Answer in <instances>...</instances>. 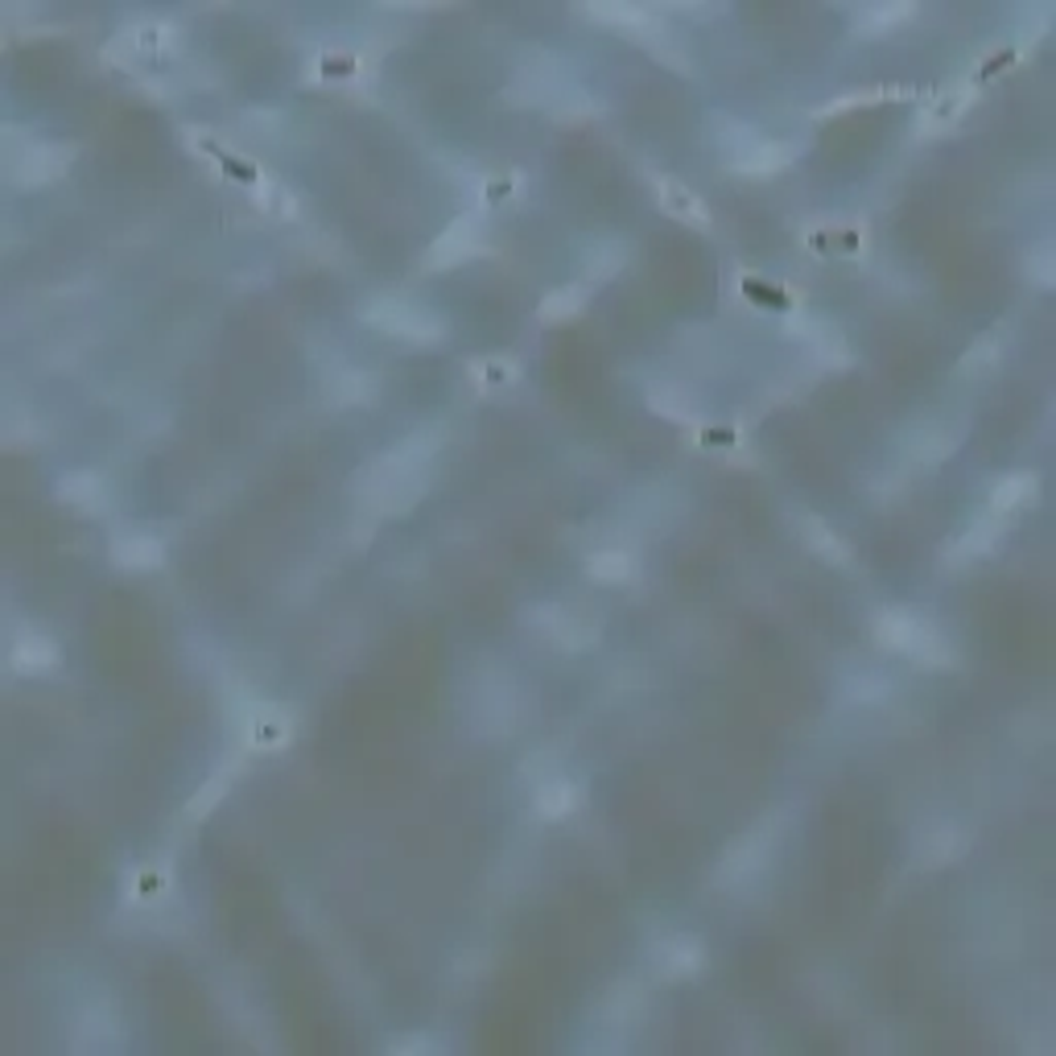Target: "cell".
<instances>
[{
    "label": "cell",
    "mask_w": 1056,
    "mask_h": 1056,
    "mask_svg": "<svg viewBox=\"0 0 1056 1056\" xmlns=\"http://www.w3.org/2000/svg\"><path fill=\"white\" fill-rule=\"evenodd\" d=\"M438 442H442L438 430H417L401 446L380 454L372 467L355 479L359 504L368 512H376V516L409 512L426 495V488H430V458L438 454Z\"/></svg>",
    "instance_id": "obj_1"
},
{
    "label": "cell",
    "mask_w": 1056,
    "mask_h": 1056,
    "mask_svg": "<svg viewBox=\"0 0 1056 1056\" xmlns=\"http://www.w3.org/2000/svg\"><path fill=\"white\" fill-rule=\"evenodd\" d=\"M875 640H880V648H887V652L908 656V661L929 665V668H949L954 661H958V656H954V644L941 636L937 627L917 619V615H908V611H883L880 619H875Z\"/></svg>",
    "instance_id": "obj_2"
},
{
    "label": "cell",
    "mask_w": 1056,
    "mask_h": 1056,
    "mask_svg": "<svg viewBox=\"0 0 1056 1056\" xmlns=\"http://www.w3.org/2000/svg\"><path fill=\"white\" fill-rule=\"evenodd\" d=\"M364 318L380 327L384 334H396V339H409V343H430V339H442V318L430 314L426 306H417L413 297L401 294H380L364 310Z\"/></svg>",
    "instance_id": "obj_3"
},
{
    "label": "cell",
    "mask_w": 1056,
    "mask_h": 1056,
    "mask_svg": "<svg viewBox=\"0 0 1056 1056\" xmlns=\"http://www.w3.org/2000/svg\"><path fill=\"white\" fill-rule=\"evenodd\" d=\"M71 161H75V149H71V145L38 140V145H25V149L9 161V177H13L17 186H25V191H34V186L59 182V177L71 170Z\"/></svg>",
    "instance_id": "obj_4"
},
{
    "label": "cell",
    "mask_w": 1056,
    "mask_h": 1056,
    "mask_svg": "<svg viewBox=\"0 0 1056 1056\" xmlns=\"http://www.w3.org/2000/svg\"><path fill=\"white\" fill-rule=\"evenodd\" d=\"M768 855H772V830L768 825H756V830H747L744 838L735 842L730 850L723 855V867H719V880L730 883V887H739V883H751L756 875H760L763 867H768Z\"/></svg>",
    "instance_id": "obj_5"
},
{
    "label": "cell",
    "mask_w": 1056,
    "mask_h": 1056,
    "mask_svg": "<svg viewBox=\"0 0 1056 1056\" xmlns=\"http://www.w3.org/2000/svg\"><path fill=\"white\" fill-rule=\"evenodd\" d=\"M479 248H483V232H479L475 219L463 216V219H454L451 228L433 240L430 253H426V265H430V269H454V265L470 260Z\"/></svg>",
    "instance_id": "obj_6"
},
{
    "label": "cell",
    "mask_w": 1056,
    "mask_h": 1056,
    "mask_svg": "<svg viewBox=\"0 0 1056 1056\" xmlns=\"http://www.w3.org/2000/svg\"><path fill=\"white\" fill-rule=\"evenodd\" d=\"M537 619L545 624V636L557 640L562 648L578 652V648H590L599 640V624L590 619L587 611H574V606H545L537 611Z\"/></svg>",
    "instance_id": "obj_7"
},
{
    "label": "cell",
    "mask_w": 1056,
    "mask_h": 1056,
    "mask_svg": "<svg viewBox=\"0 0 1056 1056\" xmlns=\"http://www.w3.org/2000/svg\"><path fill=\"white\" fill-rule=\"evenodd\" d=\"M793 157H797V149L793 145H784V140H763V137H747L739 149H735V170L747 177H772L781 174L784 165H793Z\"/></svg>",
    "instance_id": "obj_8"
},
{
    "label": "cell",
    "mask_w": 1056,
    "mask_h": 1056,
    "mask_svg": "<svg viewBox=\"0 0 1056 1056\" xmlns=\"http://www.w3.org/2000/svg\"><path fill=\"white\" fill-rule=\"evenodd\" d=\"M557 87H562V66H557V59H545V62L532 59L516 66L508 96L516 103H545V99L557 96Z\"/></svg>",
    "instance_id": "obj_9"
},
{
    "label": "cell",
    "mask_w": 1056,
    "mask_h": 1056,
    "mask_svg": "<svg viewBox=\"0 0 1056 1056\" xmlns=\"http://www.w3.org/2000/svg\"><path fill=\"white\" fill-rule=\"evenodd\" d=\"M112 562L120 569H157L165 562V541L154 532H124L112 541Z\"/></svg>",
    "instance_id": "obj_10"
},
{
    "label": "cell",
    "mask_w": 1056,
    "mask_h": 1056,
    "mask_svg": "<svg viewBox=\"0 0 1056 1056\" xmlns=\"http://www.w3.org/2000/svg\"><path fill=\"white\" fill-rule=\"evenodd\" d=\"M656 202H661V211H668L673 219H682V223H693V228H710V211H705V202L689 186H682L677 177H656Z\"/></svg>",
    "instance_id": "obj_11"
},
{
    "label": "cell",
    "mask_w": 1056,
    "mask_h": 1056,
    "mask_svg": "<svg viewBox=\"0 0 1056 1056\" xmlns=\"http://www.w3.org/2000/svg\"><path fill=\"white\" fill-rule=\"evenodd\" d=\"M702 970V945L689 937H665L656 945V974L668 982L689 979Z\"/></svg>",
    "instance_id": "obj_12"
},
{
    "label": "cell",
    "mask_w": 1056,
    "mask_h": 1056,
    "mask_svg": "<svg viewBox=\"0 0 1056 1056\" xmlns=\"http://www.w3.org/2000/svg\"><path fill=\"white\" fill-rule=\"evenodd\" d=\"M961 850H966V834H961L954 822L929 825V830L920 834V842H917L920 867H945V862L958 859Z\"/></svg>",
    "instance_id": "obj_13"
},
{
    "label": "cell",
    "mask_w": 1056,
    "mask_h": 1056,
    "mask_svg": "<svg viewBox=\"0 0 1056 1056\" xmlns=\"http://www.w3.org/2000/svg\"><path fill=\"white\" fill-rule=\"evenodd\" d=\"M958 446H961L958 426H920V430L908 438V458H912V463H924V467H933V463H941V458H949Z\"/></svg>",
    "instance_id": "obj_14"
},
{
    "label": "cell",
    "mask_w": 1056,
    "mask_h": 1056,
    "mask_svg": "<svg viewBox=\"0 0 1056 1056\" xmlns=\"http://www.w3.org/2000/svg\"><path fill=\"white\" fill-rule=\"evenodd\" d=\"M475 723L483 730H512V723H516V693L508 685H500V689L488 685V689L475 693Z\"/></svg>",
    "instance_id": "obj_15"
},
{
    "label": "cell",
    "mask_w": 1056,
    "mask_h": 1056,
    "mask_svg": "<svg viewBox=\"0 0 1056 1056\" xmlns=\"http://www.w3.org/2000/svg\"><path fill=\"white\" fill-rule=\"evenodd\" d=\"M917 13L912 4H904V0H892V4H867V9H859L855 13V34H862V38H880V34H887V29H896L900 21H908Z\"/></svg>",
    "instance_id": "obj_16"
},
{
    "label": "cell",
    "mask_w": 1056,
    "mask_h": 1056,
    "mask_svg": "<svg viewBox=\"0 0 1056 1056\" xmlns=\"http://www.w3.org/2000/svg\"><path fill=\"white\" fill-rule=\"evenodd\" d=\"M54 661H59V648H54L50 636H41V631H25L17 644H13V668L17 673H41V668H50Z\"/></svg>",
    "instance_id": "obj_17"
},
{
    "label": "cell",
    "mask_w": 1056,
    "mask_h": 1056,
    "mask_svg": "<svg viewBox=\"0 0 1056 1056\" xmlns=\"http://www.w3.org/2000/svg\"><path fill=\"white\" fill-rule=\"evenodd\" d=\"M574 805H578V793H574V784L562 781V776H553V781H545L537 793H532V809H537V818H545V822H562Z\"/></svg>",
    "instance_id": "obj_18"
},
{
    "label": "cell",
    "mask_w": 1056,
    "mask_h": 1056,
    "mask_svg": "<svg viewBox=\"0 0 1056 1056\" xmlns=\"http://www.w3.org/2000/svg\"><path fill=\"white\" fill-rule=\"evenodd\" d=\"M801 537H805V545L813 549L818 557H825V562H834V566H846V562H850V545L838 541V532H834L830 525H822L818 516H805Z\"/></svg>",
    "instance_id": "obj_19"
},
{
    "label": "cell",
    "mask_w": 1056,
    "mask_h": 1056,
    "mask_svg": "<svg viewBox=\"0 0 1056 1056\" xmlns=\"http://www.w3.org/2000/svg\"><path fill=\"white\" fill-rule=\"evenodd\" d=\"M1032 495H1036V475H1032V470L1007 475V479L991 491V512H995V516H1007V512L1032 504Z\"/></svg>",
    "instance_id": "obj_20"
},
{
    "label": "cell",
    "mask_w": 1056,
    "mask_h": 1056,
    "mask_svg": "<svg viewBox=\"0 0 1056 1056\" xmlns=\"http://www.w3.org/2000/svg\"><path fill=\"white\" fill-rule=\"evenodd\" d=\"M648 405H652V413L668 417V421H685V426L698 421L693 396H689L685 389H673V384H652V389H648Z\"/></svg>",
    "instance_id": "obj_21"
},
{
    "label": "cell",
    "mask_w": 1056,
    "mask_h": 1056,
    "mask_svg": "<svg viewBox=\"0 0 1056 1056\" xmlns=\"http://www.w3.org/2000/svg\"><path fill=\"white\" fill-rule=\"evenodd\" d=\"M587 574L594 582H603V587H619V582H627L636 574V562L627 557L624 549H603V553H590Z\"/></svg>",
    "instance_id": "obj_22"
},
{
    "label": "cell",
    "mask_w": 1056,
    "mask_h": 1056,
    "mask_svg": "<svg viewBox=\"0 0 1056 1056\" xmlns=\"http://www.w3.org/2000/svg\"><path fill=\"white\" fill-rule=\"evenodd\" d=\"M998 520H979V525H970L966 532H961V541H954L949 545V562H970V557H982V553H991L998 541Z\"/></svg>",
    "instance_id": "obj_23"
},
{
    "label": "cell",
    "mask_w": 1056,
    "mask_h": 1056,
    "mask_svg": "<svg viewBox=\"0 0 1056 1056\" xmlns=\"http://www.w3.org/2000/svg\"><path fill=\"white\" fill-rule=\"evenodd\" d=\"M59 500L62 504H96V495L103 491V479L96 470H71L59 479Z\"/></svg>",
    "instance_id": "obj_24"
},
{
    "label": "cell",
    "mask_w": 1056,
    "mask_h": 1056,
    "mask_svg": "<svg viewBox=\"0 0 1056 1056\" xmlns=\"http://www.w3.org/2000/svg\"><path fill=\"white\" fill-rule=\"evenodd\" d=\"M587 13L594 21H611V25H624V29H652V13L648 9H640V4H587Z\"/></svg>",
    "instance_id": "obj_25"
},
{
    "label": "cell",
    "mask_w": 1056,
    "mask_h": 1056,
    "mask_svg": "<svg viewBox=\"0 0 1056 1056\" xmlns=\"http://www.w3.org/2000/svg\"><path fill=\"white\" fill-rule=\"evenodd\" d=\"M582 306H587V290L582 285H566V290H553L541 302V318L545 322H569L574 314H582Z\"/></svg>",
    "instance_id": "obj_26"
},
{
    "label": "cell",
    "mask_w": 1056,
    "mask_h": 1056,
    "mask_svg": "<svg viewBox=\"0 0 1056 1056\" xmlns=\"http://www.w3.org/2000/svg\"><path fill=\"white\" fill-rule=\"evenodd\" d=\"M966 103H970V91H945V96H937L929 103V112L920 116V128H945V124H954Z\"/></svg>",
    "instance_id": "obj_27"
},
{
    "label": "cell",
    "mask_w": 1056,
    "mask_h": 1056,
    "mask_svg": "<svg viewBox=\"0 0 1056 1056\" xmlns=\"http://www.w3.org/2000/svg\"><path fill=\"white\" fill-rule=\"evenodd\" d=\"M624 244L619 240H599L594 248L587 253V269L594 273V281H606V277L619 273V265H624Z\"/></svg>",
    "instance_id": "obj_28"
},
{
    "label": "cell",
    "mask_w": 1056,
    "mask_h": 1056,
    "mask_svg": "<svg viewBox=\"0 0 1056 1056\" xmlns=\"http://www.w3.org/2000/svg\"><path fill=\"white\" fill-rule=\"evenodd\" d=\"M644 1011V995H640V986H615L611 991V998H606V1016H611V1023H631V1019Z\"/></svg>",
    "instance_id": "obj_29"
},
{
    "label": "cell",
    "mask_w": 1056,
    "mask_h": 1056,
    "mask_svg": "<svg viewBox=\"0 0 1056 1056\" xmlns=\"http://www.w3.org/2000/svg\"><path fill=\"white\" fill-rule=\"evenodd\" d=\"M327 392H331L339 405H352V401H368V392H372V376L343 372V376H334L331 384H327Z\"/></svg>",
    "instance_id": "obj_30"
},
{
    "label": "cell",
    "mask_w": 1056,
    "mask_h": 1056,
    "mask_svg": "<svg viewBox=\"0 0 1056 1056\" xmlns=\"http://www.w3.org/2000/svg\"><path fill=\"white\" fill-rule=\"evenodd\" d=\"M1056 253H1053V244H1040L1036 253L1028 256V277L1036 281L1040 290H1053L1056 285Z\"/></svg>",
    "instance_id": "obj_31"
},
{
    "label": "cell",
    "mask_w": 1056,
    "mask_h": 1056,
    "mask_svg": "<svg viewBox=\"0 0 1056 1056\" xmlns=\"http://www.w3.org/2000/svg\"><path fill=\"white\" fill-rule=\"evenodd\" d=\"M223 788H228V776L219 772V776H211V781L202 784V793H198L195 801L186 805V813H191V818H207V813H211V809H216V805L223 801Z\"/></svg>",
    "instance_id": "obj_32"
},
{
    "label": "cell",
    "mask_w": 1056,
    "mask_h": 1056,
    "mask_svg": "<svg viewBox=\"0 0 1056 1056\" xmlns=\"http://www.w3.org/2000/svg\"><path fill=\"white\" fill-rule=\"evenodd\" d=\"M995 359H998V343L982 339L979 347H974V352L961 359V372H966V376H979V372H986V368H995Z\"/></svg>",
    "instance_id": "obj_33"
},
{
    "label": "cell",
    "mask_w": 1056,
    "mask_h": 1056,
    "mask_svg": "<svg viewBox=\"0 0 1056 1056\" xmlns=\"http://www.w3.org/2000/svg\"><path fill=\"white\" fill-rule=\"evenodd\" d=\"M285 730H290V726H285V719H277V723H273V719H265V714H260V719L253 723V744L269 747V744H277V739H285Z\"/></svg>",
    "instance_id": "obj_34"
}]
</instances>
